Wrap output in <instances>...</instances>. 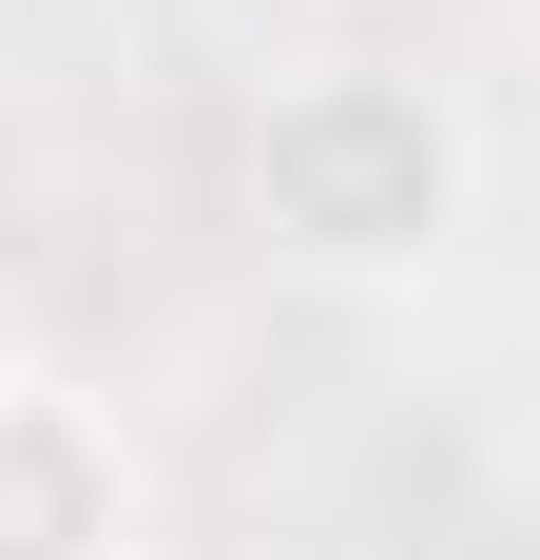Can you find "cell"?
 Segmentation results:
<instances>
[{
    "mask_svg": "<svg viewBox=\"0 0 540 560\" xmlns=\"http://www.w3.org/2000/svg\"><path fill=\"white\" fill-rule=\"evenodd\" d=\"M463 213H483V136L444 116V78H386V58L270 78V116H251V232L290 271L406 290V271L463 252Z\"/></svg>",
    "mask_w": 540,
    "mask_h": 560,
    "instance_id": "6da1fadb",
    "label": "cell"
},
{
    "mask_svg": "<svg viewBox=\"0 0 540 560\" xmlns=\"http://www.w3.org/2000/svg\"><path fill=\"white\" fill-rule=\"evenodd\" d=\"M155 464L78 368H0V560H136Z\"/></svg>",
    "mask_w": 540,
    "mask_h": 560,
    "instance_id": "7a4b0ae2",
    "label": "cell"
}]
</instances>
